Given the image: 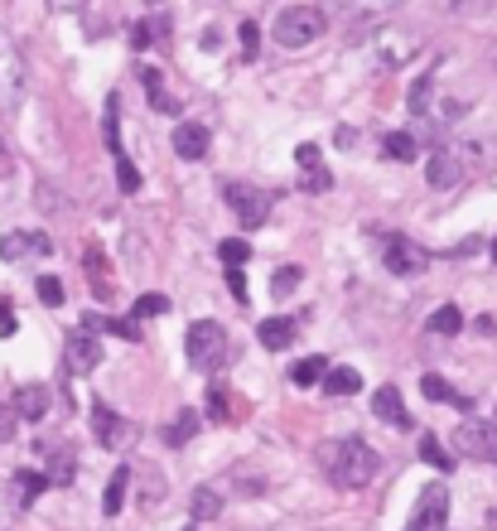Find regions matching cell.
<instances>
[{"label":"cell","instance_id":"cell-1","mask_svg":"<svg viewBox=\"0 0 497 531\" xmlns=\"http://www.w3.org/2000/svg\"><path fill=\"white\" fill-rule=\"evenodd\" d=\"M319 464H324V473H329L338 488H367V483L377 479L381 459H377V450L367 440L343 435V440L319 444Z\"/></svg>","mask_w":497,"mask_h":531},{"label":"cell","instance_id":"cell-2","mask_svg":"<svg viewBox=\"0 0 497 531\" xmlns=\"http://www.w3.org/2000/svg\"><path fill=\"white\" fill-rule=\"evenodd\" d=\"M324 30H329V20H324L319 5H286L271 24L280 49H305V44H314V39H324Z\"/></svg>","mask_w":497,"mask_h":531},{"label":"cell","instance_id":"cell-3","mask_svg":"<svg viewBox=\"0 0 497 531\" xmlns=\"http://www.w3.org/2000/svg\"><path fill=\"white\" fill-rule=\"evenodd\" d=\"M24 82H30L24 53H20L15 39H10L5 24H0V111H15L24 102Z\"/></svg>","mask_w":497,"mask_h":531},{"label":"cell","instance_id":"cell-4","mask_svg":"<svg viewBox=\"0 0 497 531\" xmlns=\"http://www.w3.org/2000/svg\"><path fill=\"white\" fill-rule=\"evenodd\" d=\"M222 203L232 208V218L241 228H261V222L271 218V193L247 184V179H222Z\"/></svg>","mask_w":497,"mask_h":531},{"label":"cell","instance_id":"cell-5","mask_svg":"<svg viewBox=\"0 0 497 531\" xmlns=\"http://www.w3.org/2000/svg\"><path fill=\"white\" fill-rule=\"evenodd\" d=\"M183 348H189V362L203 368V372H212L218 362H227V353H232L227 329L218 324V319H198V324L189 329V339H183Z\"/></svg>","mask_w":497,"mask_h":531},{"label":"cell","instance_id":"cell-6","mask_svg":"<svg viewBox=\"0 0 497 531\" xmlns=\"http://www.w3.org/2000/svg\"><path fill=\"white\" fill-rule=\"evenodd\" d=\"M425 49V39L416 30H396V24H381L377 39H372V59L381 73H396V68H406L416 53Z\"/></svg>","mask_w":497,"mask_h":531},{"label":"cell","instance_id":"cell-7","mask_svg":"<svg viewBox=\"0 0 497 531\" xmlns=\"http://www.w3.org/2000/svg\"><path fill=\"white\" fill-rule=\"evenodd\" d=\"M381 266H387L391 275H420L425 266H430V251L420 242H410V237H401V232H391L387 247H381Z\"/></svg>","mask_w":497,"mask_h":531},{"label":"cell","instance_id":"cell-8","mask_svg":"<svg viewBox=\"0 0 497 531\" xmlns=\"http://www.w3.org/2000/svg\"><path fill=\"white\" fill-rule=\"evenodd\" d=\"M454 450H464L478 464H497V425L488 421H464L454 430Z\"/></svg>","mask_w":497,"mask_h":531},{"label":"cell","instance_id":"cell-9","mask_svg":"<svg viewBox=\"0 0 497 531\" xmlns=\"http://www.w3.org/2000/svg\"><path fill=\"white\" fill-rule=\"evenodd\" d=\"M445 526H449V488L430 483L410 508V531H445Z\"/></svg>","mask_w":497,"mask_h":531},{"label":"cell","instance_id":"cell-10","mask_svg":"<svg viewBox=\"0 0 497 531\" xmlns=\"http://www.w3.org/2000/svg\"><path fill=\"white\" fill-rule=\"evenodd\" d=\"M63 368L73 372V377H88V372H97V368H102V343H97L88 329L68 333V339H63Z\"/></svg>","mask_w":497,"mask_h":531},{"label":"cell","instance_id":"cell-11","mask_svg":"<svg viewBox=\"0 0 497 531\" xmlns=\"http://www.w3.org/2000/svg\"><path fill=\"white\" fill-rule=\"evenodd\" d=\"M92 435L102 440V450H126V444L136 440V425L121 421L111 406H102V401H97V406H92Z\"/></svg>","mask_w":497,"mask_h":531},{"label":"cell","instance_id":"cell-12","mask_svg":"<svg viewBox=\"0 0 497 531\" xmlns=\"http://www.w3.org/2000/svg\"><path fill=\"white\" fill-rule=\"evenodd\" d=\"M401 0H324V20H343V24H362L372 15H387V10H396Z\"/></svg>","mask_w":497,"mask_h":531},{"label":"cell","instance_id":"cell-13","mask_svg":"<svg viewBox=\"0 0 497 531\" xmlns=\"http://www.w3.org/2000/svg\"><path fill=\"white\" fill-rule=\"evenodd\" d=\"M49 251H53V242L44 232H5L0 237V261H39Z\"/></svg>","mask_w":497,"mask_h":531},{"label":"cell","instance_id":"cell-14","mask_svg":"<svg viewBox=\"0 0 497 531\" xmlns=\"http://www.w3.org/2000/svg\"><path fill=\"white\" fill-rule=\"evenodd\" d=\"M425 179H430L435 193H454L464 184V160L454 155V150H435L430 164H425Z\"/></svg>","mask_w":497,"mask_h":531},{"label":"cell","instance_id":"cell-15","mask_svg":"<svg viewBox=\"0 0 497 531\" xmlns=\"http://www.w3.org/2000/svg\"><path fill=\"white\" fill-rule=\"evenodd\" d=\"M49 387L44 382H24L20 391H15V406H10V411H15V421H20V415H24V421H44V415H49Z\"/></svg>","mask_w":497,"mask_h":531},{"label":"cell","instance_id":"cell-16","mask_svg":"<svg viewBox=\"0 0 497 531\" xmlns=\"http://www.w3.org/2000/svg\"><path fill=\"white\" fill-rule=\"evenodd\" d=\"M372 415H377V421H387L391 430H410V415H406L401 391H396V387H377L372 391Z\"/></svg>","mask_w":497,"mask_h":531},{"label":"cell","instance_id":"cell-17","mask_svg":"<svg viewBox=\"0 0 497 531\" xmlns=\"http://www.w3.org/2000/svg\"><path fill=\"white\" fill-rule=\"evenodd\" d=\"M174 155H179V160H203V155H208V126L179 121V131H174Z\"/></svg>","mask_w":497,"mask_h":531},{"label":"cell","instance_id":"cell-18","mask_svg":"<svg viewBox=\"0 0 497 531\" xmlns=\"http://www.w3.org/2000/svg\"><path fill=\"white\" fill-rule=\"evenodd\" d=\"M295 319H286V314H276V319H261L257 324V339H261V348H271V353H280V348H290L295 343Z\"/></svg>","mask_w":497,"mask_h":531},{"label":"cell","instance_id":"cell-19","mask_svg":"<svg viewBox=\"0 0 497 531\" xmlns=\"http://www.w3.org/2000/svg\"><path fill=\"white\" fill-rule=\"evenodd\" d=\"M73 473H78L73 450H68V444H53V450H49V473H44V483L68 488V483H73Z\"/></svg>","mask_w":497,"mask_h":531},{"label":"cell","instance_id":"cell-20","mask_svg":"<svg viewBox=\"0 0 497 531\" xmlns=\"http://www.w3.org/2000/svg\"><path fill=\"white\" fill-rule=\"evenodd\" d=\"M10 488H15V493H10V498H15V508H34V502H39V493H44V473H34V469H20L15 473V479H10Z\"/></svg>","mask_w":497,"mask_h":531},{"label":"cell","instance_id":"cell-21","mask_svg":"<svg viewBox=\"0 0 497 531\" xmlns=\"http://www.w3.org/2000/svg\"><path fill=\"white\" fill-rule=\"evenodd\" d=\"M82 329H88V333H117V339H126V343H136V339H140V324H136V319H107V314H88V319H82Z\"/></svg>","mask_w":497,"mask_h":531},{"label":"cell","instance_id":"cell-22","mask_svg":"<svg viewBox=\"0 0 497 531\" xmlns=\"http://www.w3.org/2000/svg\"><path fill=\"white\" fill-rule=\"evenodd\" d=\"M435 78H439V68H425V73L410 82V97H406V107L416 111V116H425L430 111V97H435Z\"/></svg>","mask_w":497,"mask_h":531},{"label":"cell","instance_id":"cell-23","mask_svg":"<svg viewBox=\"0 0 497 531\" xmlns=\"http://www.w3.org/2000/svg\"><path fill=\"white\" fill-rule=\"evenodd\" d=\"M189 512H193V522H212V517L222 512V493L218 488H193V498H189Z\"/></svg>","mask_w":497,"mask_h":531},{"label":"cell","instance_id":"cell-24","mask_svg":"<svg viewBox=\"0 0 497 531\" xmlns=\"http://www.w3.org/2000/svg\"><path fill=\"white\" fill-rule=\"evenodd\" d=\"M136 73H140V82H145V92H150V107H155V111H179V102L164 92V78L155 73V68H145V63H140Z\"/></svg>","mask_w":497,"mask_h":531},{"label":"cell","instance_id":"cell-25","mask_svg":"<svg viewBox=\"0 0 497 531\" xmlns=\"http://www.w3.org/2000/svg\"><path fill=\"white\" fill-rule=\"evenodd\" d=\"M126 488H131V464H121L117 473H111L107 498H102V512H107V517H117V512L126 508Z\"/></svg>","mask_w":497,"mask_h":531},{"label":"cell","instance_id":"cell-26","mask_svg":"<svg viewBox=\"0 0 497 531\" xmlns=\"http://www.w3.org/2000/svg\"><path fill=\"white\" fill-rule=\"evenodd\" d=\"M324 391H329V396H352V391H362L358 368H333V372H324Z\"/></svg>","mask_w":497,"mask_h":531},{"label":"cell","instance_id":"cell-27","mask_svg":"<svg viewBox=\"0 0 497 531\" xmlns=\"http://www.w3.org/2000/svg\"><path fill=\"white\" fill-rule=\"evenodd\" d=\"M387 155L401 160V164L420 160V135H416V131H391V135H387Z\"/></svg>","mask_w":497,"mask_h":531},{"label":"cell","instance_id":"cell-28","mask_svg":"<svg viewBox=\"0 0 497 531\" xmlns=\"http://www.w3.org/2000/svg\"><path fill=\"white\" fill-rule=\"evenodd\" d=\"M420 391H425V396H430V401H449V406L468 411V401H464L459 391H454V387L445 382V377H435V372H425V377H420Z\"/></svg>","mask_w":497,"mask_h":531},{"label":"cell","instance_id":"cell-29","mask_svg":"<svg viewBox=\"0 0 497 531\" xmlns=\"http://www.w3.org/2000/svg\"><path fill=\"white\" fill-rule=\"evenodd\" d=\"M430 333H439V339H454V333L464 329V314H459V304H439V310L430 314V324H425Z\"/></svg>","mask_w":497,"mask_h":531},{"label":"cell","instance_id":"cell-30","mask_svg":"<svg viewBox=\"0 0 497 531\" xmlns=\"http://www.w3.org/2000/svg\"><path fill=\"white\" fill-rule=\"evenodd\" d=\"M193 435H198V415H193V411H179V421H169V425H164V444H169V450L189 444Z\"/></svg>","mask_w":497,"mask_h":531},{"label":"cell","instance_id":"cell-31","mask_svg":"<svg viewBox=\"0 0 497 531\" xmlns=\"http://www.w3.org/2000/svg\"><path fill=\"white\" fill-rule=\"evenodd\" d=\"M324 372H329V362H324V358H300L290 368V382L295 387H314V382H324Z\"/></svg>","mask_w":497,"mask_h":531},{"label":"cell","instance_id":"cell-32","mask_svg":"<svg viewBox=\"0 0 497 531\" xmlns=\"http://www.w3.org/2000/svg\"><path fill=\"white\" fill-rule=\"evenodd\" d=\"M82 266H88V275H92V285L102 290L97 300H111V285H107V256L97 247H88V256H82Z\"/></svg>","mask_w":497,"mask_h":531},{"label":"cell","instance_id":"cell-33","mask_svg":"<svg viewBox=\"0 0 497 531\" xmlns=\"http://www.w3.org/2000/svg\"><path fill=\"white\" fill-rule=\"evenodd\" d=\"M420 459H425V464H430V469H449V464H454V459H449V450H445V444H439V435H430V430H425V435H420Z\"/></svg>","mask_w":497,"mask_h":531},{"label":"cell","instance_id":"cell-34","mask_svg":"<svg viewBox=\"0 0 497 531\" xmlns=\"http://www.w3.org/2000/svg\"><path fill=\"white\" fill-rule=\"evenodd\" d=\"M140 483H145V508H160L164 502V473L155 464H140Z\"/></svg>","mask_w":497,"mask_h":531},{"label":"cell","instance_id":"cell-35","mask_svg":"<svg viewBox=\"0 0 497 531\" xmlns=\"http://www.w3.org/2000/svg\"><path fill=\"white\" fill-rule=\"evenodd\" d=\"M300 281H305L300 266H280V271L271 275V295H276V300H290V290L300 285Z\"/></svg>","mask_w":497,"mask_h":531},{"label":"cell","instance_id":"cell-36","mask_svg":"<svg viewBox=\"0 0 497 531\" xmlns=\"http://www.w3.org/2000/svg\"><path fill=\"white\" fill-rule=\"evenodd\" d=\"M160 314H169V300L160 295V290H150V295L136 300V314H131V319L140 324V319H160Z\"/></svg>","mask_w":497,"mask_h":531},{"label":"cell","instance_id":"cell-37","mask_svg":"<svg viewBox=\"0 0 497 531\" xmlns=\"http://www.w3.org/2000/svg\"><path fill=\"white\" fill-rule=\"evenodd\" d=\"M111 160H117V189L121 193H140V170H136V164L126 155H111Z\"/></svg>","mask_w":497,"mask_h":531},{"label":"cell","instance_id":"cell-38","mask_svg":"<svg viewBox=\"0 0 497 531\" xmlns=\"http://www.w3.org/2000/svg\"><path fill=\"white\" fill-rule=\"evenodd\" d=\"M34 290H39V300H44L49 310H59V304L68 300V295H63V281H59V275H39V285H34Z\"/></svg>","mask_w":497,"mask_h":531},{"label":"cell","instance_id":"cell-39","mask_svg":"<svg viewBox=\"0 0 497 531\" xmlns=\"http://www.w3.org/2000/svg\"><path fill=\"white\" fill-rule=\"evenodd\" d=\"M237 34H241V63H257V49H261V30H257V20H247Z\"/></svg>","mask_w":497,"mask_h":531},{"label":"cell","instance_id":"cell-40","mask_svg":"<svg viewBox=\"0 0 497 531\" xmlns=\"http://www.w3.org/2000/svg\"><path fill=\"white\" fill-rule=\"evenodd\" d=\"M218 256H222L227 266H241V261L251 256V247L241 242V237H222V242H218Z\"/></svg>","mask_w":497,"mask_h":531},{"label":"cell","instance_id":"cell-41","mask_svg":"<svg viewBox=\"0 0 497 531\" xmlns=\"http://www.w3.org/2000/svg\"><path fill=\"white\" fill-rule=\"evenodd\" d=\"M208 415L212 421H232V411H227V391H218V387L208 391Z\"/></svg>","mask_w":497,"mask_h":531},{"label":"cell","instance_id":"cell-42","mask_svg":"<svg viewBox=\"0 0 497 531\" xmlns=\"http://www.w3.org/2000/svg\"><path fill=\"white\" fill-rule=\"evenodd\" d=\"M227 290H232L237 300H247V275H241V266H227Z\"/></svg>","mask_w":497,"mask_h":531},{"label":"cell","instance_id":"cell-43","mask_svg":"<svg viewBox=\"0 0 497 531\" xmlns=\"http://www.w3.org/2000/svg\"><path fill=\"white\" fill-rule=\"evenodd\" d=\"M150 39H155L150 20H136V24H131V44H136V49H150Z\"/></svg>","mask_w":497,"mask_h":531},{"label":"cell","instance_id":"cell-44","mask_svg":"<svg viewBox=\"0 0 497 531\" xmlns=\"http://www.w3.org/2000/svg\"><path fill=\"white\" fill-rule=\"evenodd\" d=\"M15 411H10V406H0V444H5V440H15Z\"/></svg>","mask_w":497,"mask_h":531},{"label":"cell","instance_id":"cell-45","mask_svg":"<svg viewBox=\"0 0 497 531\" xmlns=\"http://www.w3.org/2000/svg\"><path fill=\"white\" fill-rule=\"evenodd\" d=\"M295 160H300L305 170L314 174V170H319V145H300V150H295Z\"/></svg>","mask_w":497,"mask_h":531},{"label":"cell","instance_id":"cell-46","mask_svg":"<svg viewBox=\"0 0 497 531\" xmlns=\"http://www.w3.org/2000/svg\"><path fill=\"white\" fill-rule=\"evenodd\" d=\"M338 150H352L358 145V131H352V126H338V141H333Z\"/></svg>","mask_w":497,"mask_h":531},{"label":"cell","instance_id":"cell-47","mask_svg":"<svg viewBox=\"0 0 497 531\" xmlns=\"http://www.w3.org/2000/svg\"><path fill=\"white\" fill-rule=\"evenodd\" d=\"M478 247H483V237H468V242H459V247H454V251H449V256H454V261H464V256H468V251H478Z\"/></svg>","mask_w":497,"mask_h":531},{"label":"cell","instance_id":"cell-48","mask_svg":"<svg viewBox=\"0 0 497 531\" xmlns=\"http://www.w3.org/2000/svg\"><path fill=\"white\" fill-rule=\"evenodd\" d=\"M305 184H309V189H314V193H319V189H329V184H333V179H329V174H324V170H314V174H309V179H305Z\"/></svg>","mask_w":497,"mask_h":531},{"label":"cell","instance_id":"cell-49","mask_svg":"<svg viewBox=\"0 0 497 531\" xmlns=\"http://www.w3.org/2000/svg\"><path fill=\"white\" fill-rule=\"evenodd\" d=\"M474 329H478V333H483V339H488V333H492V329H497V319H492V314H478V324H474Z\"/></svg>","mask_w":497,"mask_h":531},{"label":"cell","instance_id":"cell-50","mask_svg":"<svg viewBox=\"0 0 497 531\" xmlns=\"http://www.w3.org/2000/svg\"><path fill=\"white\" fill-rule=\"evenodd\" d=\"M88 0H49V10H82Z\"/></svg>","mask_w":497,"mask_h":531},{"label":"cell","instance_id":"cell-51","mask_svg":"<svg viewBox=\"0 0 497 531\" xmlns=\"http://www.w3.org/2000/svg\"><path fill=\"white\" fill-rule=\"evenodd\" d=\"M0 531H10V512H5V502H0Z\"/></svg>","mask_w":497,"mask_h":531},{"label":"cell","instance_id":"cell-52","mask_svg":"<svg viewBox=\"0 0 497 531\" xmlns=\"http://www.w3.org/2000/svg\"><path fill=\"white\" fill-rule=\"evenodd\" d=\"M0 155H5V135H0Z\"/></svg>","mask_w":497,"mask_h":531},{"label":"cell","instance_id":"cell-53","mask_svg":"<svg viewBox=\"0 0 497 531\" xmlns=\"http://www.w3.org/2000/svg\"><path fill=\"white\" fill-rule=\"evenodd\" d=\"M492 261H497V242H492Z\"/></svg>","mask_w":497,"mask_h":531},{"label":"cell","instance_id":"cell-54","mask_svg":"<svg viewBox=\"0 0 497 531\" xmlns=\"http://www.w3.org/2000/svg\"><path fill=\"white\" fill-rule=\"evenodd\" d=\"M449 5H459V0H449Z\"/></svg>","mask_w":497,"mask_h":531},{"label":"cell","instance_id":"cell-55","mask_svg":"<svg viewBox=\"0 0 497 531\" xmlns=\"http://www.w3.org/2000/svg\"><path fill=\"white\" fill-rule=\"evenodd\" d=\"M189 531H193V526H189Z\"/></svg>","mask_w":497,"mask_h":531}]
</instances>
